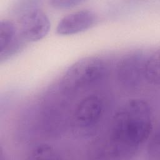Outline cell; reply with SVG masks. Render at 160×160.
<instances>
[{
  "label": "cell",
  "mask_w": 160,
  "mask_h": 160,
  "mask_svg": "<svg viewBox=\"0 0 160 160\" xmlns=\"http://www.w3.org/2000/svg\"><path fill=\"white\" fill-rule=\"evenodd\" d=\"M107 71L104 61L97 56L83 58L68 68L62 78V86L77 90L98 82Z\"/></svg>",
  "instance_id": "cell-3"
},
{
  "label": "cell",
  "mask_w": 160,
  "mask_h": 160,
  "mask_svg": "<svg viewBox=\"0 0 160 160\" xmlns=\"http://www.w3.org/2000/svg\"><path fill=\"white\" fill-rule=\"evenodd\" d=\"M98 20L96 13L90 9H81L63 17L58 22L56 32L59 34H76L94 26Z\"/></svg>",
  "instance_id": "cell-6"
},
{
  "label": "cell",
  "mask_w": 160,
  "mask_h": 160,
  "mask_svg": "<svg viewBox=\"0 0 160 160\" xmlns=\"http://www.w3.org/2000/svg\"><path fill=\"white\" fill-rule=\"evenodd\" d=\"M144 81L154 86L159 85L160 53L158 49L146 54L144 62Z\"/></svg>",
  "instance_id": "cell-8"
},
{
  "label": "cell",
  "mask_w": 160,
  "mask_h": 160,
  "mask_svg": "<svg viewBox=\"0 0 160 160\" xmlns=\"http://www.w3.org/2000/svg\"><path fill=\"white\" fill-rule=\"evenodd\" d=\"M26 41L22 36L16 24L10 19L0 22V61L2 63L24 48Z\"/></svg>",
  "instance_id": "cell-5"
},
{
  "label": "cell",
  "mask_w": 160,
  "mask_h": 160,
  "mask_svg": "<svg viewBox=\"0 0 160 160\" xmlns=\"http://www.w3.org/2000/svg\"><path fill=\"white\" fill-rule=\"evenodd\" d=\"M159 132L158 129L151 138L148 146V152L149 156L155 159H159L160 158V142H159Z\"/></svg>",
  "instance_id": "cell-10"
},
{
  "label": "cell",
  "mask_w": 160,
  "mask_h": 160,
  "mask_svg": "<svg viewBox=\"0 0 160 160\" xmlns=\"http://www.w3.org/2000/svg\"><path fill=\"white\" fill-rule=\"evenodd\" d=\"M103 104L97 96L91 95L82 99L78 104L74 117L76 122L83 126L96 124L102 115Z\"/></svg>",
  "instance_id": "cell-7"
},
{
  "label": "cell",
  "mask_w": 160,
  "mask_h": 160,
  "mask_svg": "<svg viewBox=\"0 0 160 160\" xmlns=\"http://www.w3.org/2000/svg\"><path fill=\"white\" fill-rule=\"evenodd\" d=\"M11 16L26 41L42 39L51 28L48 16L34 1L16 2L11 9Z\"/></svg>",
  "instance_id": "cell-2"
},
{
  "label": "cell",
  "mask_w": 160,
  "mask_h": 160,
  "mask_svg": "<svg viewBox=\"0 0 160 160\" xmlns=\"http://www.w3.org/2000/svg\"><path fill=\"white\" fill-rule=\"evenodd\" d=\"M146 54L142 51H134L126 54L119 62L117 78L126 89H138L145 81L144 62Z\"/></svg>",
  "instance_id": "cell-4"
},
{
  "label": "cell",
  "mask_w": 160,
  "mask_h": 160,
  "mask_svg": "<svg viewBox=\"0 0 160 160\" xmlns=\"http://www.w3.org/2000/svg\"><path fill=\"white\" fill-rule=\"evenodd\" d=\"M31 159H59L57 152L51 146L41 144L33 148L30 154Z\"/></svg>",
  "instance_id": "cell-9"
},
{
  "label": "cell",
  "mask_w": 160,
  "mask_h": 160,
  "mask_svg": "<svg viewBox=\"0 0 160 160\" xmlns=\"http://www.w3.org/2000/svg\"><path fill=\"white\" fill-rule=\"evenodd\" d=\"M152 128L153 114L149 104L139 99L127 102L112 119L110 154L121 157L136 153L149 139Z\"/></svg>",
  "instance_id": "cell-1"
},
{
  "label": "cell",
  "mask_w": 160,
  "mask_h": 160,
  "mask_svg": "<svg viewBox=\"0 0 160 160\" xmlns=\"http://www.w3.org/2000/svg\"><path fill=\"white\" fill-rule=\"evenodd\" d=\"M79 1H51L52 5L56 8L66 9L73 7L80 3Z\"/></svg>",
  "instance_id": "cell-11"
}]
</instances>
